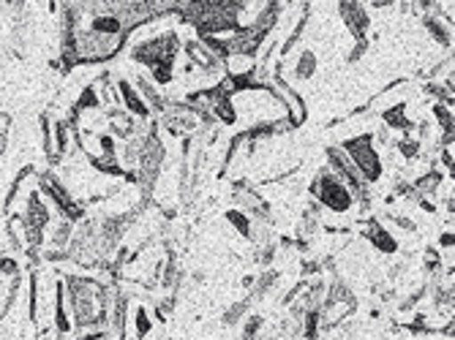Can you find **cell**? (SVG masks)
I'll list each match as a JSON object with an SVG mask.
<instances>
[{
  "label": "cell",
  "mask_w": 455,
  "mask_h": 340,
  "mask_svg": "<svg viewBox=\"0 0 455 340\" xmlns=\"http://www.w3.org/2000/svg\"><path fill=\"white\" fill-rule=\"evenodd\" d=\"M311 199L319 210L330 212V216H336V218H349L352 212L357 210V202L349 191V186L336 178L333 172H330L327 166H322L319 172L311 178Z\"/></svg>",
  "instance_id": "6da1fadb"
},
{
  "label": "cell",
  "mask_w": 455,
  "mask_h": 340,
  "mask_svg": "<svg viewBox=\"0 0 455 340\" xmlns=\"http://www.w3.org/2000/svg\"><path fill=\"white\" fill-rule=\"evenodd\" d=\"M20 218L22 229H25V240H28V253H38L44 248V237H47V229L50 224L55 221V210L50 207V202L41 196L38 186L30 188L22 199V210L14 212Z\"/></svg>",
  "instance_id": "7a4b0ae2"
},
{
  "label": "cell",
  "mask_w": 455,
  "mask_h": 340,
  "mask_svg": "<svg viewBox=\"0 0 455 340\" xmlns=\"http://www.w3.org/2000/svg\"><path fill=\"white\" fill-rule=\"evenodd\" d=\"M339 147L347 153V158L355 163V169L360 172L363 183L374 188L377 183H382L385 178V161H382V150L374 139V134L365 131V134H355L339 142Z\"/></svg>",
  "instance_id": "3957f363"
},
{
  "label": "cell",
  "mask_w": 455,
  "mask_h": 340,
  "mask_svg": "<svg viewBox=\"0 0 455 340\" xmlns=\"http://www.w3.org/2000/svg\"><path fill=\"white\" fill-rule=\"evenodd\" d=\"M41 196H44L50 202V207L55 210V216L60 218H68V221H79V218H85V204H82V199L66 186V180H60L55 172H44V175H38L36 180Z\"/></svg>",
  "instance_id": "277c9868"
},
{
  "label": "cell",
  "mask_w": 455,
  "mask_h": 340,
  "mask_svg": "<svg viewBox=\"0 0 455 340\" xmlns=\"http://www.w3.org/2000/svg\"><path fill=\"white\" fill-rule=\"evenodd\" d=\"M262 84H267L270 88V93L281 101V107L286 109V120H289V125L292 129H300V125L306 123V117H308V107H306V99L298 93V88H292L283 76H281V71H275L270 79H265Z\"/></svg>",
  "instance_id": "5b68a950"
},
{
  "label": "cell",
  "mask_w": 455,
  "mask_h": 340,
  "mask_svg": "<svg viewBox=\"0 0 455 340\" xmlns=\"http://www.w3.org/2000/svg\"><path fill=\"white\" fill-rule=\"evenodd\" d=\"M360 237L374 248L377 253H382V257H395V253L401 250V242L398 237L393 234V229L379 221V218H365L360 224Z\"/></svg>",
  "instance_id": "8992f818"
},
{
  "label": "cell",
  "mask_w": 455,
  "mask_h": 340,
  "mask_svg": "<svg viewBox=\"0 0 455 340\" xmlns=\"http://www.w3.org/2000/svg\"><path fill=\"white\" fill-rule=\"evenodd\" d=\"M339 20L347 28V33L352 36V41H365L371 25H374L368 6L355 4V0H341V4H339Z\"/></svg>",
  "instance_id": "52a82bcc"
},
{
  "label": "cell",
  "mask_w": 455,
  "mask_h": 340,
  "mask_svg": "<svg viewBox=\"0 0 455 340\" xmlns=\"http://www.w3.org/2000/svg\"><path fill=\"white\" fill-rule=\"evenodd\" d=\"M112 88H115V101L123 107V112L132 115L134 120L140 123H148L153 117V112L148 109V104L142 101V96L137 93V88L132 84V79L120 76V79H112Z\"/></svg>",
  "instance_id": "ba28073f"
},
{
  "label": "cell",
  "mask_w": 455,
  "mask_h": 340,
  "mask_svg": "<svg viewBox=\"0 0 455 340\" xmlns=\"http://www.w3.org/2000/svg\"><path fill=\"white\" fill-rule=\"evenodd\" d=\"M316 74H319V55L311 47H303L295 55V60H292V66H289V71L281 74V76L295 88V84H300V82H311Z\"/></svg>",
  "instance_id": "9c48e42d"
},
{
  "label": "cell",
  "mask_w": 455,
  "mask_h": 340,
  "mask_svg": "<svg viewBox=\"0 0 455 340\" xmlns=\"http://www.w3.org/2000/svg\"><path fill=\"white\" fill-rule=\"evenodd\" d=\"M132 84L137 88V93L142 96V101L148 104V109L153 112V115H161L164 112V107H167L170 101H167V96H164V91L158 88V84L145 74V71H140V74H134V79H132Z\"/></svg>",
  "instance_id": "30bf717a"
},
{
  "label": "cell",
  "mask_w": 455,
  "mask_h": 340,
  "mask_svg": "<svg viewBox=\"0 0 455 340\" xmlns=\"http://www.w3.org/2000/svg\"><path fill=\"white\" fill-rule=\"evenodd\" d=\"M382 123H385V131H395V134H403V137H409V134H415V120L409 117V107H406V101H398V104H393V107H387L385 112H382Z\"/></svg>",
  "instance_id": "8fae6325"
},
{
  "label": "cell",
  "mask_w": 455,
  "mask_h": 340,
  "mask_svg": "<svg viewBox=\"0 0 455 340\" xmlns=\"http://www.w3.org/2000/svg\"><path fill=\"white\" fill-rule=\"evenodd\" d=\"M434 12H436V6H434ZM423 28H426V33L431 36V41H434L436 47L452 50V22H447L439 14H426L423 17Z\"/></svg>",
  "instance_id": "7c38bea8"
},
{
  "label": "cell",
  "mask_w": 455,
  "mask_h": 340,
  "mask_svg": "<svg viewBox=\"0 0 455 340\" xmlns=\"http://www.w3.org/2000/svg\"><path fill=\"white\" fill-rule=\"evenodd\" d=\"M224 218H227V224L245 240V242H254V237H257V221L254 218H248L243 210H237V207H229L227 212H224Z\"/></svg>",
  "instance_id": "4fadbf2b"
},
{
  "label": "cell",
  "mask_w": 455,
  "mask_h": 340,
  "mask_svg": "<svg viewBox=\"0 0 455 340\" xmlns=\"http://www.w3.org/2000/svg\"><path fill=\"white\" fill-rule=\"evenodd\" d=\"M41 145H44V155L50 163H60L63 155L58 150V137H55V120L50 115L41 117Z\"/></svg>",
  "instance_id": "5bb4252c"
},
{
  "label": "cell",
  "mask_w": 455,
  "mask_h": 340,
  "mask_svg": "<svg viewBox=\"0 0 455 340\" xmlns=\"http://www.w3.org/2000/svg\"><path fill=\"white\" fill-rule=\"evenodd\" d=\"M132 324H134V335L137 337H145L153 332V313L148 305H134L132 311Z\"/></svg>",
  "instance_id": "9a60e30c"
},
{
  "label": "cell",
  "mask_w": 455,
  "mask_h": 340,
  "mask_svg": "<svg viewBox=\"0 0 455 340\" xmlns=\"http://www.w3.org/2000/svg\"><path fill=\"white\" fill-rule=\"evenodd\" d=\"M262 327H265V316L248 313L243 319V340H259L262 337Z\"/></svg>",
  "instance_id": "2e32d148"
},
{
  "label": "cell",
  "mask_w": 455,
  "mask_h": 340,
  "mask_svg": "<svg viewBox=\"0 0 455 340\" xmlns=\"http://www.w3.org/2000/svg\"><path fill=\"white\" fill-rule=\"evenodd\" d=\"M12 131H14V117L9 112H0V158L9 153L12 145Z\"/></svg>",
  "instance_id": "e0dca14e"
},
{
  "label": "cell",
  "mask_w": 455,
  "mask_h": 340,
  "mask_svg": "<svg viewBox=\"0 0 455 340\" xmlns=\"http://www.w3.org/2000/svg\"><path fill=\"white\" fill-rule=\"evenodd\" d=\"M385 221H387L390 226H395V229L406 232V234H418V224H415V218L403 216V212H387Z\"/></svg>",
  "instance_id": "ac0fdd59"
},
{
  "label": "cell",
  "mask_w": 455,
  "mask_h": 340,
  "mask_svg": "<svg viewBox=\"0 0 455 340\" xmlns=\"http://www.w3.org/2000/svg\"><path fill=\"white\" fill-rule=\"evenodd\" d=\"M245 316H248V300H245V303H237V305H232V308L224 313V324H227V327H229V324L235 327V324H237L240 319H245Z\"/></svg>",
  "instance_id": "d6986e66"
},
{
  "label": "cell",
  "mask_w": 455,
  "mask_h": 340,
  "mask_svg": "<svg viewBox=\"0 0 455 340\" xmlns=\"http://www.w3.org/2000/svg\"><path fill=\"white\" fill-rule=\"evenodd\" d=\"M368 52V38L365 41H352V52L347 55V63H357Z\"/></svg>",
  "instance_id": "ffe728a7"
}]
</instances>
